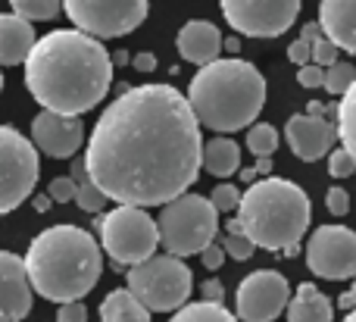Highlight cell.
<instances>
[{
	"instance_id": "obj_1",
	"label": "cell",
	"mask_w": 356,
	"mask_h": 322,
	"mask_svg": "<svg viewBox=\"0 0 356 322\" xmlns=\"http://www.w3.org/2000/svg\"><path fill=\"white\" fill-rule=\"evenodd\" d=\"M91 182L119 207H166L203 169L200 122L172 85L125 88L85 147Z\"/></svg>"
},
{
	"instance_id": "obj_2",
	"label": "cell",
	"mask_w": 356,
	"mask_h": 322,
	"mask_svg": "<svg viewBox=\"0 0 356 322\" xmlns=\"http://www.w3.org/2000/svg\"><path fill=\"white\" fill-rule=\"evenodd\" d=\"M113 56L97 38L79 29H56L38 38L25 60V88L50 113L81 116L106 97Z\"/></svg>"
},
{
	"instance_id": "obj_3",
	"label": "cell",
	"mask_w": 356,
	"mask_h": 322,
	"mask_svg": "<svg viewBox=\"0 0 356 322\" xmlns=\"http://www.w3.org/2000/svg\"><path fill=\"white\" fill-rule=\"evenodd\" d=\"M31 291L54 304L81 300L104 273V250L91 232L79 225H50L25 250Z\"/></svg>"
},
{
	"instance_id": "obj_4",
	"label": "cell",
	"mask_w": 356,
	"mask_h": 322,
	"mask_svg": "<svg viewBox=\"0 0 356 322\" xmlns=\"http://www.w3.org/2000/svg\"><path fill=\"white\" fill-rule=\"evenodd\" d=\"M188 104L197 122L209 131H241L257 122L266 104V79L253 63L238 56H219L188 85Z\"/></svg>"
},
{
	"instance_id": "obj_5",
	"label": "cell",
	"mask_w": 356,
	"mask_h": 322,
	"mask_svg": "<svg viewBox=\"0 0 356 322\" xmlns=\"http://www.w3.org/2000/svg\"><path fill=\"white\" fill-rule=\"evenodd\" d=\"M234 219L257 248L297 257L300 238L307 235L309 219H313V204L300 185L269 175V179L253 182L244 191Z\"/></svg>"
},
{
	"instance_id": "obj_6",
	"label": "cell",
	"mask_w": 356,
	"mask_h": 322,
	"mask_svg": "<svg viewBox=\"0 0 356 322\" xmlns=\"http://www.w3.org/2000/svg\"><path fill=\"white\" fill-rule=\"evenodd\" d=\"M156 229H160V244L166 248V254L172 257L203 254L213 244L216 232H219V210L213 207L209 198L188 191L163 207Z\"/></svg>"
},
{
	"instance_id": "obj_7",
	"label": "cell",
	"mask_w": 356,
	"mask_h": 322,
	"mask_svg": "<svg viewBox=\"0 0 356 322\" xmlns=\"http://www.w3.org/2000/svg\"><path fill=\"white\" fill-rule=\"evenodd\" d=\"M129 291L147 307L150 313H178L191 298L194 275L181 257H150L129 269Z\"/></svg>"
},
{
	"instance_id": "obj_8",
	"label": "cell",
	"mask_w": 356,
	"mask_h": 322,
	"mask_svg": "<svg viewBox=\"0 0 356 322\" xmlns=\"http://www.w3.org/2000/svg\"><path fill=\"white\" fill-rule=\"evenodd\" d=\"M100 248L116 266H138L150 260L160 244L156 219L141 207H116L100 216Z\"/></svg>"
},
{
	"instance_id": "obj_9",
	"label": "cell",
	"mask_w": 356,
	"mask_h": 322,
	"mask_svg": "<svg viewBox=\"0 0 356 322\" xmlns=\"http://www.w3.org/2000/svg\"><path fill=\"white\" fill-rule=\"evenodd\" d=\"M38 147L16 131L0 125V216L13 213L25 198H31L38 182Z\"/></svg>"
},
{
	"instance_id": "obj_10",
	"label": "cell",
	"mask_w": 356,
	"mask_h": 322,
	"mask_svg": "<svg viewBox=\"0 0 356 322\" xmlns=\"http://www.w3.org/2000/svg\"><path fill=\"white\" fill-rule=\"evenodd\" d=\"M63 13L91 38H122L147 19L150 0H63Z\"/></svg>"
},
{
	"instance_id": "obj_11",
	"label": "cell",
	"mask_w": 356,
	"mask_h": 322,
	"mask_svg": "<svg viewBox=\"0 0 356 322\" xmlns=\"http://www.w3.org/2000/svg\"><path fill=\"white\" fill-rule=\"evenodd\" d=\"M222 16L244 38H278L297 22L300 0H219Z\"/></svg>"
},
{
	"instance_id": "obj_12",
	"label": "cell",
	"mask_w": 356,
	"mask_h": 322,
	"mask_svg": "<svg viewBox=\"0 0 356 322\" xmlns=\"http://www.w3.org/2000/svg\"><path fill=\"white\" fill-rule=\"evenodd\" d=\"M307 266L319 279H356V232L347 225H319L307 244Z\"/></svg>"
},
{
	"instance_id": "obj_13",
	"label": "cell",
	"mask_w": 356,
	"mask_h": 322,
	"mask_svg": "<svg viewBox=\"0 0 356 322\" xmlns=\"http://www.w3.org/2000/svg\"><path fill=\"white\" fill-rule=\"evenodd\" d=\"M291 304V285L275 269H257L241 279L234 310L241 322H275Z\"/></svg>"
},
{
	"instance_id": "obj_14",
	"label": "cell",
	"mask_w": 356,
	"mask_h": 322,
	"mask_svg": "<svg viewBox=\"0 0 356 322\" xmlns=\"http://www.w3.org/2000/svg\"><path fill=\"white\" fill-rule=\"evenodd\" d=\"M31 144L47 156L72 160L75 150L85 144V125L79 116H60V113H38L31 122Z\"/></svg>"
},
{
	"instance_id": "obj_15",
	"label": "cell",
	"mask_w": 356,
	"mask_h": 322,
	"mask_svg": "<svg viewBox=\"0 0 356 322\" xmlns=\"http://www.w3.org/2000/svg\"><path fill=\"white\" fill-rule=\"evenodd\" d=\"M284 138H288V147L294 150V156H300L303 163H316L332 154V144L338 138V125H332L322 116L297 113L284 125Z\"/></svg>"
},
{
	"instance_id": "obj_16",
	"label": "cell",
	"mask_w": 356,
	"mask_h": 322,
	"mask_svg": "<svg viewBox=\"0 0 356 322\" xmlns=\"http://www.w3.org/2000/svg\"><path fill=\"white\" fill-rule=\"evenodd\" d=\"M31 313V282L25 260L0 250V322H19Z\"/></svg>"
},
{
	"instance_id": "obj_17",
	"label": "cell",
	"mask_w": 356,
	"mask_h": 322,
	"mask_svg": "<svg viewBox=\"0 0 356 322\" xmlns=\"http://www.w3.org/2000/svg\"><path fill=\"white\" fill-rule=\"evenodd\" d=\"M175 47L181 54V60L197 63V66H209L222 54V31L207 19H191V22H184L178 29Z\"/></svg>"
},
{
	"instance_id": "obj_18",
	"label": "cell",
	"mask_w": 356,
	"mask_h": 322,
	"mask_svg": "<svg viewBox=\"0 0 356 322\" xmlns=\"http://www.w3.org/2000/svg\"><path fill=\"white\" fill-rule=\"evenodd\" d=\"M319 25L338 50L356 54V0H322Z\"/></svg>"
},
{
	"instance_id": "obj_19",
	"label": "cell",
	"mask_w": 356,
	"mask_h": 322,
	"mask_svg": "<svg viewBox=\"0 0 356 322\" xmlns=\"http://www.w3.org/2000/svg\"><path fill=\"white\" fill-rule=\"evenodd\" d=\"M38 38L31 22L19 19L16 13H0V66H19L29 60Z\"/></svg>"
},
{
	"instance_id": "obj_20",
	"label": "cell",
	"mask_w": 356,
	"mask_h": 322,
	"mask_svg": "<svg viewBox=\"0 0 356 322\" xmlns=\"http://www.w3.org/2000/svg\"><path fill=\"white\" fill-rule=\"evenodd\" d=\"M288 322H332V300L316 285L303 282L288 304Z\"/></svg>"
},
{
	"instance_id": "obj_21",
	"label": "cell",
	"mask_w": 356,
	"mask_h": 322,
	"mask_svg": "<svg viewBox=\"0 0 356 322\" xmlns=\"http://www.w3.org/2000/svg\"><path fill=\"white\" fill-rule=\"evenodd\" d=\"M203 169L216 179H228L241 169V147L238 141H232L228 135H219V138H209L203 144Z\"/></svg>"
},
{
	"instance_id": "obj_22",
	"label": "cell",
	"mask_w": 356,
	"mask_h": 322,
	"mask_svg": "<svg viewBox=\"0 0 356 322\" xmlns=\"http://www.w3.org/2000/svg\"><path fill=\"white\" fill-rule=\"evenodd\" d=\"M100 322H150V310L129 288H116L100 304Z\"/></svg>"
},
{
	"instance_id": "obj_23",
	"label": "cell",
	"mask_w": 356,
	"mask_h": 322,
	"mask_svg": "<svg viewBox=\"0 0 356 322\" xmlns=\"http://www.w3.org/2000/svg\"><path fill=\"white\" fill-rule=\"evenodd\" d=\"M334 119H338V138L344 144V150L356 160V81L353 88L341 97L338 110H334Z\"/></svg>"
},
{
	"instance_id": "obj_24",
	"label": "cell",
	"mask_w": 356,
	"mask_h": 322,
	"mask_svg": "<svg viewBox=\"0 0 356 322\" xmlns=\"http://www.w3.org/2000/svg\"><path fill=\"white\" fill-rule=\"evenodd\" d=\"M169 322H238L234 313H228L222 304L213 300H197V304H184L178 313H172Z\"/></svg>"
},
{
	"instance_id": "obj_25",
	"label": "cell",
	"mask_w": 356,
	"mask_h": 322,
	"mask_svg": "<svg viewBox=\"0 0 356 322\" xmlns=\"http://www.w3.org/2000/svg\"><path fill=\"white\" fill-rule=\"evenodd\" d=\"M10 6L25 22H47L63 13V0H10Z\"/></svg>"
},
{
	"instance_id": "obj_26",
	"label": "cell",
	"mask_w": 356,
	"mask_h": 322,
	"mask_svg": "<svg viewBox=\"0 0 356 322\" xmlns=\"http://www.w3.org/2000/svg\"><path fill=\"white\" fill-rule=\"evenodd\" d=\"M247 150L253 156H272L278 150V129L269 122H253L247 129Z\"/></svg>"
},
{
	"instance_id": "obj_27",
	"label": "cell",
	"mask_w": 356,
	"mask_h": 322,
	"mask_svg": "<svg viewBox=\"0 0 356 322\" xmlns=\"http://www.w3.org/2000/svg\"><path fill=\"white\" fill-rule=\"evenodd\" d=\"M222 248H225V254L232 257V260H250L253 250H257V244L250 241V238L244 235V229H241L238 219H232V223L225 225V241H222Z\"/></svg>"
},
{
	"instance_id": "obj_28",
	"label": "cell",
	"mask_w": 356,
	"mask_h": 322,
	"mask_svg": "<svg viewBox=\"0 0 356 322\" xmlns=\"http://www.w3.org/2000/svg\"><path fill=\"white\" fill-rule=\"evenodd\" d=\"M353 81H356V66L353 63H334V66H328L325 69V91L332 94H338V97H344L347 91L353 88Z\"/></svg>"
},
{
	"instance_id": "obj_29",
	"label": "cell",
	"mask_w": 356,
	"mask_h": 322,
	"mask_svg": "<svg viewBox=\"0 0 356 322\" xmlns=\"http://www.w3.org/2000/svg\"><path fill=\"white\" fill-rule=\"evenodd\" d=\"M75 204H79L85 213H104V207H106V194L100 191V188L94 185L91 179H88V182H81V185H79Z\"/></svg>"
},
{
	"instance_id": "obj_30",
	"label": "cell",
	"mask_w": 356,
	"mask_h": 322,
	"mask_svg": "<svg viewBox=\"0 0 356 322\" xmlns=\"http://www.w3.org/2000/svg\"><path fill=\"white\" fill-rule=\"evenodd\" d=\"M241 198H244V194H241L238 188L228 185V182H222V185L213 188V198H209V200H213V207L219 213H232V210H238V207H241Z\"/></svg>"
},
{
	"instance_id": "obj_31",
	"label": "cell",
	"mask_w": 356,
	"mask_h": 322,
	"mask_svg": "<svg viewBox=\"0 0 356 322\" xmlns=\"http://www.w3.org/2000/svg\"><path fill=\"white\" fill-rule=\"evenodd\" d=\"M353 172H356V160L344 147L328 154V175H332V179H347V175H353Z\"/></svg>"
},
{
	"instance_id": "obj_32",
	"label": "cell",
	"mask_w": 356,
	"mask_h": 322,
	"mask_svg": "<svg viewBox=\"0 0 356 322\" xmlns=\"http://www.w3.org/2000/svg\"><path fill=\"white\" fill-rule=\"evenodd\" d=\"M47 194L54 198V204H69V200H75V194H79V185L72 182V175H60V179L50 182Z\"/></svg>"
},
{
	"instance_id": "obj_33",
	"label": "cell",
	"mask_w": 356,
	"mask_h": 322,
	"mask_svg": "<svg viewBox=\"0 0 356 322\" xmlns=\"http://www.w3.org/2000/svg\"><path fill=\"white\" fill-rule=\"evenodd\" d=\"M325 207L332 216H347V213H350V194H347L344 188H328Z\"/></svg>"
},
{
	"instance_id": "obj_34",
	"label": "cell",
	"mask_w": 356,
	"mask_h": 322,
	"mask_svg": "<svg viewBox=\"0 0 356 322\" xmlns=\"http://www.w3.org/2000/svg\"><path fill=\"white\" fill-rule=\"evenodd\" d=\"M313 63H316V66H322V69L334 66V63H338V47H334L328 38L316 41V44H313Z\"/></svg>"
},
{
	"instance_id": "obj_35",
	"label": "cell",
	"mask_w": 356,
	"mask_h": 322,
	"mask_svg": "<svg viewBox=\"0 0 356 322\" xmlns=\"http://www.w3.org/2000/svg\"><path fill=\"white\" fill-rule=\"evenodd\" d=\"M297 81H300L303 88H325V69L316 66V63H309V66H300V72H297Z\"/></svg>"
},
{
	"instance_id": "obj_36",
	"label": "cell",
	"mask_w": 356,
	"mask_h": 322,
	"mask_svg": "<svg viewBox=\"0 0 356 322\" xmlns=\"http://www.w3.org/2000/svg\"><path fill=\"white\" fill-rule=\"evenodd\" d=\"M56 322H88V307L81 304V300L63 304L60 310H56Z\"/></svg>"
},
{
	"instance_id": "obj_37",
	"label": "cell",
	"mask_w": 356,
	"mask_h": 322,
	"mask_svg": "<svg viewBox=\"0 0 356 322\" xmlns=\"http://www.w3.org/2000/svg\"><path fill=\"white\" fill-rule=\"evenodd\" d=\"M288 60L297 63V66H309V63H313V44H307V41L297 38V41L288 47Z\"/></svg>"
},
{
	"instance_id": "obj_38",
	"label": "cell",
	"mask_w": 356,
	"mask_h": 322,
	"mask_svg": "<svg viewBox=\"0 0 356 322\" xmlns=\"http://www.w3.org/2000/svg\"><path fill=\"white\" fill-rule=\"evenodd\" d=\"M225 257H228V254H225V248H219V244H209V248L200 254V260H203V266H207L209 273H216V269H219L222 263H225Z\"/></svg>"
},
{
	"instance_id": "obj_39",
	"label": "cell",
	"mask_w": 356,
	"mask_h": 322,
	"mask_svg": "<svg viewBox=\"0 0 356 322\" xmlns=\"http://www.w3.org/2000/svg\"><path fill=\"white\" fill-rule=\"evenodd\" d=\"M200 291H203V300H213V304H222V300H225V288H222V282H216V279L203 282Z\"/></svg>"
},
{
	"instance_id": "obj_40",
	"label": "cell",
	"mask_w": 356,
	"mask_h": 322,
	"mask_svg": "<svg viewBox=\"0 0 356 322\" xmlns=\"http://www.w3.org/2000/svg\"><path fill=\"white\" fill-rule=\"evenodd\" d=\"M322 38H325V31H322L319 22H307L300 29V41H307V44H316V41H322Z\"/></svg>"
},
{
	"instance_id": "obj_41",
	"label": "cell",
	"mask_w": 356,
	"mask_h": 322,
	"mask_svg": "<svg viewBox=\"0 0 356 322\" xmlns=\"http://www.w3.org/2000/svg\"><path fill=\"white\" fill-rule=\"evenodd\" d=\"M131 63H135L138 72H154V69H156V56L154 54H138Z\"/></svg>"
},
{
	"instance_id": "obj_42",
	"label": "cell",
	"mask_w": 356,
	"mask_h": 322,
	"mask_svg": "<svg viewBox=\"0 0 356 322\" xmlns=\"http://www.w3.org/2000/svg\"><path fill=\"white\" fill-rule=\"evenodd\" d=\"M338 307H341V310H356V282H353L350 291L338 298Z\"/></svg>"
},
{
	"instance_id": "obj_43",
	"label": "cell",
	"mask_w": 356,
	"mask_h": 322,
	"mask_svg": "<svg viewBox=\"0 0 356 322\" xmlns=\"http://www.w3.org/2000/svg\"><path fill=\"white\" fill-rule=\"evenodd\" d=\"M257 169L259 175H263V179H269V172H272V156H257Z\"/></svg>"
},
{
	"instance_id": "obj_44",
	"label": "cell",
	"mask_w": 356,
	"mask_h": 322,
	"mask_svg": "<svg viewBox=\"0 0 356 322\" xmlns=\"http://www.w3.org/2000/svg\"><path fill=\"white\" fill-rule=\"evenodd\" d=\"M50 207H54V198H50V194H38L35 198V210L38 213H47Z\"/></svg>"
},
{
	"instance_id": "obj_45",
	"label": "cell",
	"mask_w": 356,
	"mask_h": 322,
	"mask_svg": "<svg viewBox=\"0 0 356 322\" xmlns=\"http://www.w3.org/2000/svg\"><path fill=\"white\" fill-rule=\"evenodd\" d=\"M328 113H332V110H328L325 104H319V100H309V116H322V119H325Z\"/></svg>"
},
{
	"instance_id": "obj_46",
	"label": "cell",
	"mask_w": 356,
	"mask_h": 322,
	"mask_svg": "<svg viewBox=\"0 0 356 322\" xmlns=\"http://www.w3.org/2000/svg\"><path fill=\"white\" fill-rule=\"evenodd\" d=\"M222 47L232 50V54H238V50H241V41H238V38H228V41H222Z\"/></svg>"
},
{
	"instance_id": "obj_47",
	"label": "cell",
	"mask_w": 356,
	"mask_h": 322,
	"mask_svg": "<svg viewBox=\"0 0 356 322\" xmlns=\"http://www.w3.org/2000/svg\"><path fill=\"white\" fill-rule=\"evenodd\" d=\"M257 169H244V172H241V182H250V185H253V182H257Z\"/></svg>"
},
{
	"instance_id": "obj_48",
	"label": "cell",
	"mask_w": 356,
	"mask_h": 322,
	"mask_svg": "<svg viewBox=\"0 0 356 322\" xmlns=\"http://www.w3.org/2000/svg\"><path fill=\"white\" fill-rule=\"evenodd\" d=\"M344 322H356V310H350V313H347V319Z\"/></svg>"
},
{
	"instance_id": "obj_49",
	"label": "cell",
	"mask_w": 356,
	"mask_h": 322,
	"mask_svg": "<svg viewBox=\"0 0 356 322\" xmlns=\"http://www.w3.org/2000/svg\"><path fill=\"white\" fill-rule=\"evenodd\" d=\"M0 91H3V72H0Z\"/></svg>"
}]
</instances>
